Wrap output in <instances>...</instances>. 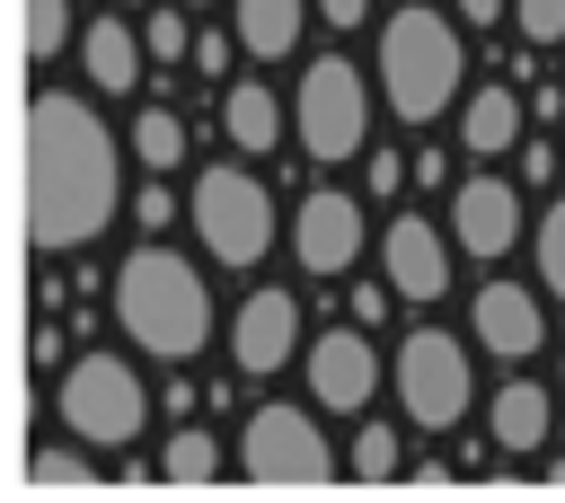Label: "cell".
Segmentation results:
<instances>
[{"mask_svg":"<svg viewBox=\"0 0 565 503\" xmlns=\"http://www.w3.org/2000/svg\"><path fill=\"white\" fill-rule=\"evenodd\" d=\"M115 212V132L71 88H44L26 106V247L62 256L88 247Z\"/></svg>","mask_w":565,"mask_h":503,"instance_id":"1","label":"cell"},{"mask_svg":"<svg viewBox=\"0 0 565 503\" xmlns=\"http://www.w3.org/2000/svg\"><path fill=\"white\" fill-rule=\"evenodd\" d=\"M115 318H124V335H132L141 353H159V362H194L203 335H212V291H203V274H194L185 256H168V247H132L124 274H115Z\"/></svg>","mask_w":565,"mask_h":503,"instance_id":"2","label":"cell"},{"mask_svg":"<svg viewBox=\"0 0 565 503\" xmlns=\"http://www.w3.org/2000/svg\"><path fill=\"white\" fill-rule=\"evenodd\" d=\"M380 88H388V115L397 124H433L459 97V35H450V18L397 9L380 26Z\"/></svg>","mask_w":565,"mask_h":503,"instance_id":"3","label":"cell"},{"mask_svg":"<svg viewBox=\"0 0 565 503\" xmlns=\"http://www.w3.org/2000/svg\"><path fill=\"white\" fill-rule=\"evenodd\" d=\"M62 424H71L79 441H97V450L141 441V379H132V362L79 353V362L62 371Z\"/></svg>","mask_w":565,"mask_h":503,"instance_id":"4","label":"cell"},{"mask_svg":"<svg viewBox=\"0 0 565 503\" xmlns=\"http://www.w3.org/2000/svg\"><path fill=\"white\" fill-rule=\"evenodd\" d=\"M291 124H300V150H309V159H353V150H362V132H371V97H362V79H353L344 53H318V62L300 71V106H291Z\"/></svg>","mask_w":565,"mask_h":503,"instance_id":"5","label":"cell"},{"mask_svg":"<svg viewBox=\"0 0 565 503\" xmlns=\"http://www.w3.org/2000/svg\"><path fill=\"white\" fill-rule=\"evenodd\" d=\"M194 229H203L212 265H256V256L274 247V203H265V185H256L247 168H203V185H194Z\"/></svg>","mask_w":565,"mask_h":503,"instance_id":"6","label":"cell"},{"mask_svg":"<svg viewBox=\"0 0 565 503\" xmlns=\"http://www.w3.org/2000/svg\"><path fill=\"white\" fill-rule=\"evenodd\" d=\"M238 468H247V485H327L335 450L300 406H256L238 432Z\"/></svg>","mask_w":565,"mask_h":503,"instance_id":"7","label":"cell"},{"mask_svg":"<svg viewBox=\"0 0 565 503\" xmlns=\"http://www.w3.org/2000/svg\"><path fill=\"white\" fill-rule=\"evenodd\" d=\"M397 397H406V415L415 424H459L468 415V353H459V335H433V327H415L406 344H397Z\"/></svg>","mask_w":565,"mask_h":503,"instance_id":"8","label":"cell"},{"mask_svg":"<svg viewBox=\"0 0 565 503\" xmlns=\"http://www.w3.org/2000/svg\"><path fill=\"white\" fill-rule=\"evenodd\" d=\"M450 229H459L468 256H503V247L521 238V194H512V176H494V168L459 176V185H450Z\"/></svg>","mask_w":565,"mask_h":503,"instance_id":"9","label":"cell"},{"mask_svg":"<svg viewBox=\"0 0 565 503\" xmlns=\"http://www.w3.org/2000/svg\"><path fill=\"white\" fill-rule=\"evenodd\" d=\"M380 265H388V291H397V300H441V291H450V247L433 238L424 212H397V221H388Z\"/></svg>","mask_w":565,"mask_h":503,"instance_id":"10","label":"cell"},{"mask_svg":"<svg viewBox=\"0 0 565 503\" xmlns=\"http://www.w3.org/2000/svg\"><path fill=\"white\" fill-rule=\"evenodd\" d=\"M309 388H318V406L353 415V406L380 388V353H371V335H362V327H327V335L309 344Z\"/></svg>","mask_w":565,"mask_h":503,"instance_id":"11","label":"cell"},{"mask_svg":"<svg viewBox=\"0 0 565 503\" xmlns=\"http://www.w3.org/2000/svg\"><path fill=\"white\" fill-rule=\"evenodd\" d=\"M291 247H300V265H309V274H344V265H353V247H362V212H353V194H335V185L300 194Z\"/></svg>","mask_w":565,"mask_h":503,"instance_id":"12","label":"cell"},{"mask_svg":"<svg viewBox=\"0 0 565 503\" xmlns=\"http://www.w3.org/2000/svg\"><path fill=\"white\" fill-rule=\"evenodd\" d=\"M230 353H238V371H282L291 353H300V300L291 291H247V309H238V327H230Z\"/></svg>","mask_w":565,"mask_h":503,"instance_id":"13","label":"cell"},{"mask_svg":"<svg viewBox=\"0 0 565 503\" xmlns=\"http://www.w3.org/2000/svg\"><path fill=\"white\" fill-rule=\"evenodd\" d=\"M468 318H477V344H486V353H503V362L539 353V335H547V327H539V300H530L521 282H486Z\"/></svg>","mask_w":565,"mask_h":503,"instance_id":"14","label":"cell"},{"mask_svg":"<svg viewBox=\"0 0 565 503\" xmlns=\"http://www.w3.org/2000/svg\"><path fill=\"white\" fill-rule=\"evenodd\" d=\"M300 26H309V0H238V44L256 62H282L300 44Z\"/></svg>","mask_w":565,"mask_h":503,"instance_id":"15","label":"cell"},{"mask_svg":"<svg viewBox=\"0 0 565 503\" xmlns=\"http://www.w3.org/2000/svg\"><path fill=\"white\" fill-rule=\"evenodd\" d=\"M79 53H88V79H97V88H115V97L141 88V44H132L124 18H97V26L79 35Z\"/></svg>","mask_w":565,"mask_h":503,"instance_id":"16","label":"cell"},{"mask_svg":"<svg viewBox=\"0 0 565 503\" xmlns=\"http://www.w3.org/2000/svg\"><path fill=\"white\" fill-rule=\"evenodd\" d=\"M459 141H468L477 159L521 150V97H512V88H477V97H468V115H459Z\"/></svg>","mask_w":565,"mask_h":503,"instance_id":"17","label":"cell"},{"mask_svg":"<svg viewBox=\"0 0 565 503\" xmlns=\"http://www.w3.org/2000/svg\"><path fill=\"white\" fill-rule=\"evenodd\" d=\"M486 432H494V450H539V441H547V388H539V379H512V388L494 397Z\"/></svg>","mask_w":565,"mask_h":503,"instance_id":"18","label":"cell"},{"mask_svg":"<svg viewBox=\"0 0 565 503\" xmlns=\"http://www.w3.org/2000/svg\"><path fill=\"white\" fill-rule=\"evenodd\" d=\"M221 124H230V141H238V150H274V141H282V106H274V88H256V79H238V88H230Z\"/></svg>","mask_w":565,"mask_h":503,"instance_id":"19","label":"cell"},{"mask_svg":"<svg viewBox=\"0 0 565 503\" xmlns=\"http://www.w3.org/2000/svg\"><path fill=\"white\" fill-rule=\"evenodd\" d=\"M159 477H168V485H212V477H221V441H212V432H168Z\"/></svg>","mask_w":565,"mask_h":503,"instance_id":"20","label":"cell"},{"mask_svg":"<svg viewBox=\"0 0 565 503\" xmlns=\"http://www.w3.org/2000/svg\"><path fill=\"white\" fill-rule=\"evenodd\" d=\"M26 485H44V494H97L106 477H97L79 450H35V459H26Z\"/></svg>","mask_w":565,"mask_h":503,"instance_id":"21","label":"cell"},{"mask_svg":"<svg viewBox=\"0 0 565 503\" xmlns=\"http://www.w3.org/2000/svg\"><path fill=\"white\" fill-rule=\"evenodd\" d=\"M132 150H141V168H177V159H185V124L150 106V115L132 124Z\"/></svg>","mask_w":565,"mask_h":503,"instance_id":"22","label":"cell"},{"mask_svg":"<svg viewBox=\"0 0 565 503\" xmlns=\"http://www.w3.org/2000/svg\"><path fill=\"white\" fill-rule=\"evenodd\" d=\"M353 477H362V485H388V477H397V432H388V424H362V432H353Z\"/></svg>","mask_w":565,"mask_h":503,"instance_id":"23","label":"cell"},{"mask_svg":"<svg viewBox=\"0 0 565 503\" xmlns=\"http://www.w3.org/2000/svg\"><path fill=\"white\" fill-rule=\"evenodd\" d=\"M62 44H71V0H26V53L53 62Z\"/></svg>","mask_w":565,"mask_h":503,"instance_id":"24","label":"cell"},{"mask_svg":"<svg viewBox=\"0 0 565 503\" xmlns=\"http://www.w3.org/2000/svg\"><path fill=\"white\" fill-rule=\"evenodd\" d=\"M521 44H565V0H512Z\"/></svg>","mask_w":565,"mask_h":503,"instance_id":"25","label":"cell"},{"mask_svg":"<svg viewBox=\"0 0 565 503\" xmlns=\"http://www.w3.org/2000/svg\"><path fill=\"white\" fill-rule=\"evenodd\" d=\"M539 282H547V291H565V203H547V212H539Z\"/></svg>","mask_w":565,"mask_h":503,"instance_id":"26","label":"cell"},{"mask_svg":"<svg viewBox=\"0 0 565 503\" xmlns=\"http://www.w3.org/2000/svg\"><path fill=\"white\" fill-rule=\"evenodd\" d=\"M141 44H150L159 62H177V53H194V35H185V18H177V9H150V26H141Z\"/></svg>","mask_w":565,"mask_h":503,"instance_id":"27","label":"cell"},{"mask_svg":"<svg viewBox=\"0 0 565 503\" xmlns=\"http://www.w3.org/2000/svg\"><path fill=\"white\" fill-rule=\"evenodd\" d=\"M362 185H371V194H397V185H406V159H397V150H371Z\"/></svg>","mask_w":565,"mask_h":503,"instance_id":"28","label":"cell"},{"mask_svg":"<svg viewBox=\"0 0 565 503\" xmlns=\"http://www.w3.org/2000/svg\"><path fill=\"white\" fill-rule=\"evenodd\" d=\"M318 18H327V26H362V18H371V0H318Z\"/></svg>","mask_w":565,"mask_h":503,"instance_id":"29","label":"cell"},{"mask_svg":"<svg viewBox=\"0 0 565 503\" xmlns=\"http://www.w3.org/2000/svg\"><path fill=\"white\" fill-rule=\"evenodd\" d=\"M221 62H230V44H221V35H194V71H203V79H212V71H221Z\"/></svg>","mask_w":565,"mask_h":503,"instance_id":"30","label":"cell"},{"mask_svg":"<svg viewBox=\"0 0 565 503\" xmlns=\"http://www.w3.org/2000/svg\"><path fill=\"white\" fill-rule=\"evenodd\" d=\"M459 18H477V26H494V18H503V0H459Z\"/></svg>","mask_w":565,"mask_h":503,"instance_id":"31","label":"cell"}]
</instances>
